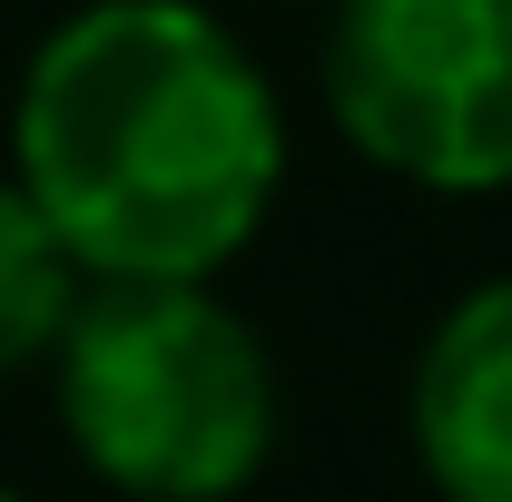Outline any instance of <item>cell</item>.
<instances>
[{
    "instance_id": "cell-2",
    "label": "cell",
    "mask_w": 512,
    "mask_h": 502,
    "mask_svg": "<svg viewBox=\"0 0 512 502\" xmlns=\"http://www.w3.org/2000/svg\"><path fill=\"white\" fill-rule=\"evenodd\" d=\"M69 453L128 502H237L276 463V355L217 276H89L50 345Z\"/></svg>"
},
{
    "instance_id": "cell-3",
    "label": "cell",
    "mask_w": 512,
    "mask_h": 502,
    "mask_svg": "<svg viewBox=\"0 0 512 502\" xmlns=\"http://www.w3.org/2000/svg\"><path fill=\"white\" fill-rule=\"evenodd\" d=\"M325 109L404 188H512V0H335Z\"/></svg>"
},
{
    "instance_id": "cell-6",
    "label": "cell",
    "mask_w": 512,
    "mask_h": 502,
    "mask_svg": "<svg viewBox=\"0 0 512 502\" xmlns=\"http://www.w3.org/2000/svg\"><path fill=\"white\" fill-rule=\"evenodd\" d=\"M0 502H30V493H10V483H0Z\"/></svg>"
},
{
    "instance_id": "cell-1",
    "label": "cell",
    "mask_w": 512,
    "mask_h": 502,
    "mask_svg": "<svg viewBox=\"0 0 512 502\" xmlns=\"http://www.w3.org/2000/svg\"><path fill=\"white\" fill-rule=\"evenodd\" d=\"M10 178L89 276H227L286 188V99L197 0H89L30 50Z\"/></svg>"
},
{
    "instance_id": "cell-4",
    "label": "cell",
    "mask_w": 512,
    "mask_h": 502,
    "mask_svg": "<svg viewBox=\"0 0 512 502\" xmlns=\"http://www.w3.org/2000/svg\"><path fill=\"white\" fill-rule=\"evenodd\" d=\"M404 434L444 502H512V266L434 315L404 384Z\"/></svg>"
},
{
    "instance_id": "cell-5",
    "label": "cell",
    "mask_w": 512,
    "mask_h": 502,
    "mask_svg": "<svg viewBox=\"0 0 512 502\" xmlns=\"http://www.w3.org/2000/svg\"><path fill=\"white\" fill-rule=\"evenodd\" d=\"M79 286H89V266L69 256V237L30 207L20 178H0V375L50 365Z\"/></svg>"
}]
</instances>
